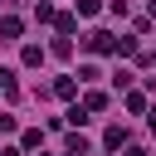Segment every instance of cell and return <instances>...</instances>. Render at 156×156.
Listing matches in <instances>:
<instances>
[{
	"mask_svg": "<svg viewBox=\"0 0 156 156\" xmlns=\"http://www.w3.org/2000/svg\"><path fill=\"white\" fill-rule=\"evenodd\" d=\"M88 49H93V54H112V49H117V39H112L107 29H93V34H88Z\"/></svg>",
	"mask_w": 156,
	"mask_h": 156,
	"instance_id": "cell-1",
	"label": "cell"
},
{
	"mask_svg": "<svg viewBox=\"0 0 156 156\" xmlns=\"http://www.w3.org/2000/svg\"><path fill=\"white\" fill-rule=\"evenodd\" d=\"M102 146H112V151L127 146V132H122V127H107V132H102Z\"/></svg>",
	"mask_w": 156,
	"mask_h": 156,
	"instance_id": "cell-2",
	"label": "cell"
},
{
	"mask_svg": "<svg viewBox=\"0 0 156 156\" xmlns=\"http://www.w3.org/2000/svg\"><path fill=\"white\" fill-rule=\"evenodd\" d=\"M20 29H24V24H20L15 15H5V20H0V34H5V39H20Z\"/></svg>",
	"mask_w": 156,
	"mask_h": 156,
	"instance_id": "cell-3",
	"label": "cell"
},
{
	"mask_svg": "<svg viewBox=\"0 0 156 156\" xmlns=\"http://www.w3.org/2000/svg\"><path fill=\"white\" fill-rule=\"evenodd\" d=\"M39 58H44V49H39V44H24V63H29V68H34V63H39Z\"/></svg>",
	"mask_w": 156,
	"mask_h": 156,
	"instance_id": "cell-4",
	"label": "cell"
},
{
	"mask_svg": "<svg viewBox=\"0 0 156 156\" xmlns=\"http://www.w3.org/2000/svg\"><path fill=\"white\" fill-rule=\"evenodd\" d=\"M54 93H58V98H73L78 88H73V78H58V83H54Z\"/></svg>",
	"mask_w": 156,
	"mask_h": 156,
	"instance_id": "cell-5",
	"label": "cell"
},
{
	"mask_svg": "<svg viewBox=\"0 0 156 156\" xmlns=\"http://www.w3.org/2000/svg\"><path fill=\"white\" fill-rule=\"evenodd\" d=\"M107 107V93H88V112H102Z\"/></svg>",
	"mask_w": 156,
	"mask_h": 156,
	"instance_id": "cell-6",
	"label": "cell"
},
{
	"mask_svg": "<svg viewBox=\"0 0 156 156\" xmlns=\"http://www.w3.org/2000/svg\"><path fill=\"white\" fill-rule=\"evenodd\" d=\"M78 15H98V0H78Z\"/></svg>",
	"mask_w": 156,
	"mask_h": 156,
	"instance_id": "cell-7",
	"label": "cell"
},
{
	"mask_svg": "<svg viewBox=\"0 0 156 156\" xmlns=\"http://www.w3.org/2000/svg\"><path fill=\"white\" fill-rule=\"evenodd\" d=\"M0 156H20V151H15V146H5V151H0Z\"/></svg>",
	"mask_w": 156,
	"mask_h": 156,
	"instance_id": "cell-8",
	"label": "cell"
},
{
	"mask_svg": "<svg viewBox=\"0 0 156 156\" xmlns=\"http://www.w3.org/2000/svg\"><path fill=\"white\" fill-rule=\"evenodd\" d=\"M146 122H151V132H156V107H151V117H146Z\"/></svg>",
	"mask_w": 156,
	"mask_h": 156,
	"instance_id": "cell-9",
	"label": "cell"
},
{
	"mask_svg": "<svg viewBox=\"0 0 156 156\" xmlns=\"http://www.w3.org/2000/svg\"><path fill=\"white\" fill-rule=\"evenodd\" d=\"M127 156H146V151H141V146H132V151H127Z\"/></svg>",
	"mask_w": 156,
	"mask_h": 156,
	"instance_id": "cell-10",
	"label": "cell"
},
{
	"mask_svg": "<svg viewBox=\"0 0 156 156\" xmlns=\"http://www.w3.org/2000/svg\"><path fill=\"white\" fill-rule=\"evenodd\" d=\"M151 20H156V0H151Z\"/></svg>",
	"mask_w": 156,
	"mask_h": 156,
	"instance_id": "cell-11",
	"label": "cell"
},
{
	"mask_svg": "<svg viewBox=\"0 0 156 156\" xmlns=\"http://www.w3.org/2000/svg\"><path fill=\"white\" fill-rule=\"evenodd\" d=\"M68 156H78V151H68Z\"/></svg>",
	"mask_w": 156,
	"mask_h": 156,
	"instance_id": "cell-12",
	"label": "cell"
}]
</instances>
